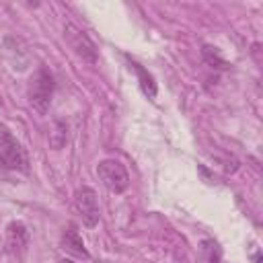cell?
<instances>
[{
	"mask_svg": "<svg viewBox=\"0 0 263 263\" xmlns=\"http://www.w3.org/2000/svg\"><path fill=\"white\" fill-rule=\"evenodd\" d=\"M0 166L6 171H18V173L29 171V158L25 148L4 123H0Z\"/></svg>",
	"mask_w": 263,
	"mask_h": 263,
	"instance_id": "1",
	"label": "cell"
},
{
	"mask_svg": "<svg viewBox=\"0 0 263 263\" xmlns=\"http://www.w3.org/2000/svg\"><path fill=\"white\" fill-rule=\"evenodd\" d=\"M51 97H53V76L45 66H41L29 80V101L33 109L43 115L49 109Z\"/></svg>",
	"mask_w": 263,
	"mask_h": 263,
	"instance_id": "2",
	"label": "cell"
},
{
	"mask_svg": "<svg viewBox=\"0 0 263 263\" xmlns=\"http://www.w3.org/2000/svg\"><path fill=\"white\" fill-rule=\"evenodd\" d=\"M97 175L101 179V183L111 191V193H123L129 187V175L127 168L115 160V158H103L97 164Z\"/></svg>",
	"mask_w": 263,
	"mask_h": 263,
	"instance_id": "3",
	"label": "cell"
},
{
	"mask_svg": "<svg viewBox=\"0 0 263 263\" xmlns=\"http://www.w3.org/2000/svg\"><path fill=\"white\" fill-rule=\"evenodd\" d=\"M64 39L68 43V47L86 64H97V55H99V49L95 45V41L82 31L78 29L74 23H66L64 25Z\"/></svg>",
	"mask_w": 263,
	"mask_h": 263,
	"instance_id": "4",
	"label": "cell"
},
{
	"mask_svg": "<svg viewBox=\"0 0 263 263\" xmlns=\"http://www.w3.org/2000/svg\"><path fill=\"white\" fill-rule=\"evenodd\" d=\"M74 210H76V214L80 216V220H82V224L86 228H95L99 224L101 208H99V197H97L92 187L82 185V187L76 189V193H74Z\"/></svg>",
	"mask_w": 263,
	"mask_h": 263,
	"instance_id": "5",
	"label": "cell"
},
{
	"mask_svg": "<svg viewBox=\"0 0 263 263\" xmlns=\"http://www.w3.org/2000/svg\"><path fill=\"white\" fill-rule=\"evenodd\" d=\"M29 240H31V236H29V230H27V226L23 222L14 220V222H10L6 226L4 245H6V253L12 255L14 259H23V255L29 249Z\"/></svg>",
	"mask_w": 263,
	"mask_h": 263,
	"instance_id": "6",
	"label": "cell"
},
{
	"mask_svg": "<svg viewBox=\"0 0 263 263\" xmlns=\"http://www.w3.org/2000/svg\"><path fill=\"white\" fill-rule=\"evenodd\" d=\"M60 245L70 255H76V257H82V259H88L90 257L88 251H86V247H84V242H82V238H80V234H78V230L74 226L64 228L62 238H60Z\"/></svg>",
	"mask_w": 263,
	"mask_h": 263,
	"instance_id": "7",
	"label": "cell"
},
{
	"mask_svg": "<svg viewBox=\"0 0 263 263\" xmlns=\"http://www.w3.org/2000/svg\"><path fill=\"white\" fill-rule=\"evenodd\" d=\"M129 68L138 74V80H140V88L144 90V95L146 97H150V99H154L156 97V82H154V78L138 64V62H134V60H129Z\"/></svg>",
	"mask_w": 263,
	"mask_h": 263,
	"instance_id": "8",
	"label": "cell"
},
{
	"mask_svg": "<svg viewBox=\"0 0 263 263\" xmlns=\"http://www.w3.org/2000/svg\"><path fill=\"white\" fill-rule=\"evenodd\" d=\"M66 140H68V125L62 119H58L53 123V132L49 134V144L58 150V148H62L66 144Z\"/></svg>",
	"mask_w": 263,
	"mask_h": 263,
	"instance_id": "9",
	"label": "cell"
},
{
	"mask_svg": "<svg viewBox=\"0 0 263 263\" xmlns=\"http://www.w3.org/2000/svg\"><path fill=\"white\" fill-rule=\"evenodd\" d=\"M203 58H205V62H208L210 66H216V68H226V62L220 58L218 49H216V47H212V45H203Z\"/></svg>",
	"mask_w": 263,
	"mask_h": 263,
	"instance_id": "10",
	"label": "cell"
},
{
	"mask_svg": "<svg viewBox=\"0 0 263 263\" xmlns=\"http://www.w3.org/2000/svg\"><path fill=\"white\" fill-rule=\"evenodd\" d=\"M62 263H74V261H70V259H64V261H62Z\"/></svg>",
	"mask_w": 263,
	"mask_h": 263,
	"instance_id": "11",
	"label": "cell"
}]
</instances>
